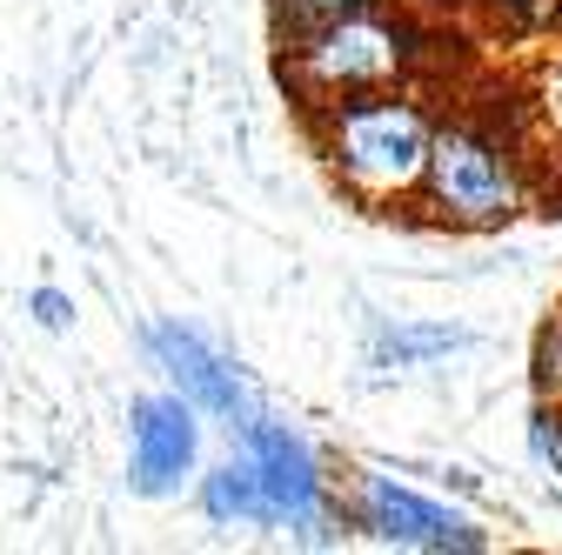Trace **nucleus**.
<instances>
[{
  "label": "nucleus",
  "instance_id": "nucleus-1",
  "mask_svg": "<svg viewBox=\"0 0 562 555\" xmlns=\"http://www.w3.org/2000/svg\"><path fill=\"white\" fill-rule=\"evenodd\" d=\"M308 114H315V148L341 181V194H356L362 207H395L415 194L422 155H429V134H436V114L415 94V81L362 88Z\"/></svg>",
  "mask_w": 562,
  "mask_h": 555
},
{
  "label": "nucleus",
  "instance_id": "nucleus-2",
  "mask_svg": "<svg viewBox=\"0 0 562 555\" xmlns=\"http://www.w3.org/2000/svg\"><path fill=\"white\" fill-rule=\"evenodd\" d=\"M436 67V34L402 8H362L281 41V81L302 107H328L362 88H395Z\"/></svg>",
  "mask_w": 562,
  "mask_h": 555
},
{
  "label": "nucleus",
  "instance_id": "nucleus-3",
  "mask_svg": "<svg viewBox=\"0 0 562 555\" xmlns=\"http://www.w3.org/2000/svg\"><path fill=\"white\" fill-rule=\"evenodd\" d=\"M415 194L442 228L488 235V228H509L522 207H536V161L522 141L482 127L475 114H456V121H436Z\"/></svg>",
  "mask_w": 562,
  "mask_h": 555
},
{
  "label": "nucleus",
  "instance_id": "nucleus-4",
  "mask_svg": "<svg viewBox=\"0 0 562 555\" xmlns=\"http://www.w3.org/2000/svg\"><path fill=\"white\" fill-rule=\"evenodd\" d=\"M348 522L369 529L375 542H395V548H442V555H482V548H488V535H482L469 516H456V509H442V502H429V496L402 489L395 475H375V468L356 475Z\"/></svg>",
  "mask_w": 562,
  "mask_h": 555
},
{
  "label": "nucleus",
  "instance_id": "nucleus-5",
  "mask_svg": "<svg viewBox=\"0 0 562 555\" xmlns=\"http://www.w3.org/2000/svg\"><path fill=\"white\" fill-rule=\"evenodd\" d=\"M241 442H248V468H255L268 522L315 529L328 516V475H322L315 449L289 422H261V415H241Z\"/></svg>",
  "mask_w": 562,
  "mask_h": 555
},
{
  "label": "nucleus",
  "instance_id": "nucleus-6",
  "mask_svg": "<svg viewBox=\"0 0 562 555\" xmlns=\"http://www.w3.org/2000/svg\"><path fill=\"white\" fill-rule=\"evenodd\" d=\"M201 455V429H194V401L181 395H140L134 401V455L127 475L140 496H175L181 482L194 475Z\"/></svg>",
  "mask_w": 562,
  "mask_h": 555
},
{
  "label": "nucleus",
  "instance_id": "nucleus-7",
  "mask_svg": "<svg viewBox=\"0 0 562 555\" xmlns=\"http://www.w3.org/2000/svg\"><path fill=\"white\" fill-rule=\"evenodd\" d=\"M148 349H155V362L175 375V395H181V401H194V408H207V415H222V422H241V415H248V395H241L235 369H228L215 349H207L194 328L155 321V328H148Z\"/></svg>",
  "mask_w": 562,
  "mask_h": 555
},
{
  "label": "nucleus",
  "instance_id": "nucleus-8",
  "mask_svg": "<svg viewBox=\"0 0 562 555\" xmlns=\"http://www.w3.org/2000/svg\"><path fill=\"white\" fill-rule=\"evenodd\" d=\"M201 509L215 516V522H268V509H261V489H255V468H248V455L241 462H228V468H215L201 482Z\"/></svg>",
  "mask_w": 562,
  "mask_h": 555
},
{
  "label": "nucleus",
  "instance_id": "nucleus-9",
  "mask_svg": "<svg viewBox=\"0 0 562 555\" xmlns=\"http://www.w3.org/2000/svg\"><path fill=\"white\" fill-rule=\"evenodd\" d=\"M475 14L488 34H509V41H542L562 27V0H475Z\"/></svg>",
  "mask_w": 562,
  "mask_h": 555
},
{
  "label": "nucleus",
  "instance_id": "nucleus-10",
  "mask_svg": "<svg viewBox=\"0 0 562 555\" xmlns=\"http://www.w3.org/2000/svg\"><path fill=\"white\" fill-rule=\"evenodd\" d=\"M462 328H449V321H429V328H389L382 335V362H395V369H422V362H436V355H449V349H462Z\"/></svg>",
  "mask_w": 562,
  "mask_h": 555
},
{
  "label": "nucleus",
  "instance_id": "nucleus-11",
  "mask_svg": "<svg viewBox=\"0 0 562 555\" xmlns=\"http://www.w3.org/2000/svg\"><path fill=\"white\" fill-rule=\"evenodd\" d=\"M274 8V34H308L322 21H341V14H362V8H382V0H268Z\"/></svg>",
  "mask_w": 562,
  "mask_h": 555
},
{
  "label": "nucleus",
  "instance_id": "nucleus-12",
  "mask_svg": "<svg viewBox=\"0 0 562 555\" xmlns=\"http://www.w3.org/2000/svg\"><path fill=\"white\" fill-rule=\"evenodd\" d=\"M529 382L542 401H562V315L536 328V355H529Z\"/></svg>",
  "mask_w": 562,
  "mask_h": 555
},
{
  "label": "nucleus",
  "instance_id": "nucleus-13",
  "mask_svg": "<svg viewBox=\"0 0 562 555\" xmlns=\"http://www.w3.org/2000/svg\"><path fill=\"white\" fill-rule=\"evenodd\" d=\"M529 449H536V462H549L562 475V401H542L529 415Z\"/></svg>",
  "mask_w": 562,
  "mask_h": 555
},
{
  "label": "nucleus",
  "instance_id": "nucleus-14",
  "mask_svg": "<svg viewBox=\"0 0 562 555\" xmlns=\"http://www.w3.org/2000/svg\"><path fill=\"white\" fill-rule=\"evenodd\" d=\"M27 308H34V321H41V328H67V321H75V302H67L60 288H34V302H27Z\"/></svg>",
  "mask_w": 562,
  "mask_h": 555
},
{
  "label": "nucleus",
  "instance_id": "nucleus-15",
  "mask_svg": "<svg viewBox=\"0 0 562 555\" xmlns=\"http://www.w3.org/2000/svg\"><path fill=\"white\" fill-rule=\"evenodd\" d=\"M542 114L562 127V67H555V75H549V101H542Z\"/></svg>",
  "mask_w": 562,
  "mask_h": 555
}]
</instances>
